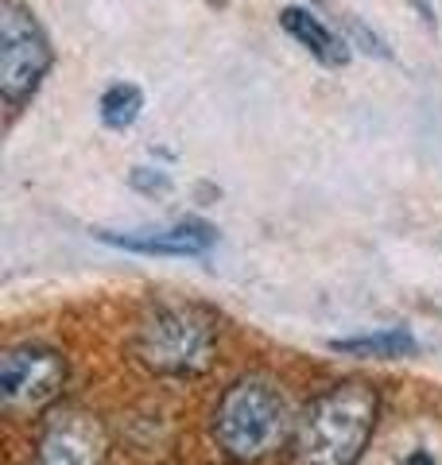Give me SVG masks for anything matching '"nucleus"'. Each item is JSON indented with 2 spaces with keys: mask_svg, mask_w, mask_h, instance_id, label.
Segmentation results:
<instances>
[{
  "mask_svg": "<svg viewBox=\"0 0 442 465\" xmlns=\"http://www.w3.org/2000/svg\"><path fill=\"white\" fill-rule=\"evenodd\" d=\"M32 465H109L105 419L82 403H58L39 419Z\"/></svg>",
  "mask_w": 442,
  "mask_h": 465,
  "instance_id": "obj_6",
  "label": "nucleus"
},
{
  "mask_svg": "<svg viewBox=\"0 0 442 465\" xmlns=\"http://www.w3.org/2000/svg\"><path fill=\"white\" fill-rule=\"evenodd\" d=\"M132 357L159 381H198L221 357V326L198 302H159L136 322Z\"/></svg>",
  "mask_w": 442,
  "mask_h": 465,
  "instance_id": "obj_3",
  "label": "nucleus"
},
{
  "mask_svg": "<svg viewBox=\"0 0 442 465\" xmlns=\"http://www.w3.org/2000/svg\"><path fill=\"white\" fill-rule=\"evenodd\" d=\"M101 244L136 256H206L217 241V229L202 217H179L171 225H152V229H128V232H97Z\"/></svg>",
  "mask_w": 442,
  "mask_h": 465,
  "instance_id": "obj_7",
  "label": "nucleus"
},
{
  "mask_svg": "<svg viewBox=\"0 0 442 465\" xmlns=\"http://www.w3.org/2000/svg\"><path fill=\"white\" fill-rule=\"evenodd\" d=\"M380 411H385V400L373 381H361V376L334 381L299 411L287 465H361Z\"/></svg>",
  "mask_w": 442,
  "mask_h": 465,
  "instance_id": "obj_1",
  "label": "nucleus"
},
{
  "mask_svg": "<svg viewBox=\"0 0 442 465\" xmlns=\"http://www.w3.org/2000/svg\"><path fill=\"white\" fill-rule=\"evenodd\" d=\"M132 186H136V191H147V194H164V191H171V179H167V174H156V179H144V171L136 167V171H132Z\"/></svg>",
  "mask_w": 442,
  "mask_h": 465,
  "instance_id": "obj_12",
  "label": "nucleus"
},
{
  "mask_svg": "<svg viewBox=\"0 0 442 465\" xmlns=\"http://www.w3.org/2000/svg\"><path fill=\"white\" fill-rule=\"evenodd\" d=\"M385 465H442V423L419 419L388 442Z\"/></svg>",
  "mask_w": 442,
  "mask_h": 465,
  "instance_id": "obj_10",
  "label": "nucleus"
},
{
  "mask_svg": "<svg viewBox=\"0 0 442 465\" xmlns=\"http://www.w3.org/2000/svg\"><path fill=\"white\" fill-rule=\"evenodd\" d=\"M295 407L279 381L268 372H245L214 403L210 439L229 465H264L291 446Z\"/></svg>",
  "mask_w": 442,
  "mask_h": 465,
  "instance_id": "obj_2",
  "label": "nucleus"
},
{
  "mask_svg": "<svg viewBox=\"0 0 442 465\" xmlns=\"http://www.w3.org/2000/svg\"><path fill=\"white\" fill-rule=\"evenodd\" d=\"M55 66V47L35 12L24 0H5L0 5V101L8 116H20V109L39 94Z\"/></svg>",
  "mask_w": 442,
  "mask_h": 465,
  "instance_id": "obj_4",
  "label": "nucleus"
},
{
  "mask_svg": "<svg viewBox=\"0 0 442 465\" xmlns=\"http://www.w3.org/2000/svg\"><path fill=\"white\" fill-rule=\"evenodd\" d=\"M279 27H284V32L299 43L315 63L330 66V70L349 63V39L337 35L318 12L303 8V5H287V8H279Z\"/></svg>",
  "mask_w": 442,
  "mask_h": 465,
  "instance_id": "obj_8",
  "label": "nucleus"
},
{
  "mask_svg": "<svg viewBox=\"0 0 442 465\" xmlns=\"http://www.w3.org/2000/svg\"><path fill=\"white\" fill-rule=\"evenodd\" d=\"M70 361L58 345L16 341L0 357V407L8 419H43L63 403Z\"/></svg>",
  "mask_w": 442,
  "mask_h": 465,
  "instance_id": "obj_5",
  "label": "nucleus"
},
{
  "mask_svg": "<svg viewBox=\"0 0 442 465\" xmlns=\"http://www.w3.org/2000/svg\"><path fill=\"white\" fill-rule=\"evenodd\" d=\"M144 113V90L136 82H113L105 94H101L97 101V116L101 124L113 128V133H125V128H132L140 121Z\"/></svg>",
  "mask_w": 442,
  "mask_h": 465,
  "instance_id": "obj_11",
  "label": "nucleus"
},
{
  "mask_svg": "<svg viewBox=\"0 0 442 465\" xmlns=\"http://www.w3.org/2000/svg\"><path fill=\"white\" fill-rule=\"evenodd\" d=\"M330 353L337 357H357V361H404L419 353L416 333L404 326H385L373 333H353V338H330Z\"/></svg>",
  "mask_w": 442,
  "mask_h": 465,
  "instance_id": "obj_9",
  "label": "nucleus"
}]
</instances>
